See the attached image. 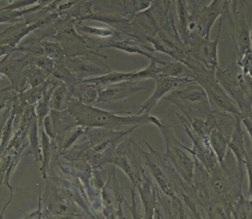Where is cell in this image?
<instances>
[{
    "label": "cell",
    "instance_id": "38",
    "mask_svg": "<svg viewBox=\"0 0 252 219\" xmlns=\"http://www.w3.org/2000/svg\"><path fill=\"white\" fill-rule=\"evenodd\" d=\"M55 0H15L13 2L9 4L6 7H2L0 10H22L25 9L28 6L37 4L38 5L42 6L43 7H48L53 4Z\"/></svg>",
    "mask_w": 252,
    "mask_h": 219
},
{
    "label": "cell",
    "instance_id": "33",
    "mask_svg": "<svg viewBox=\"0 0 252 219\" xmlns=\"http://www.w3.org/2000/svg\"><path fill=\"white\" fill-rule=\"evenodd\" d=\"M52 75L56 79L62 81L68 87H72L79 81V80L62 63H55Z\"/></svg>",
    "mask_w": 252,
    "mask_h": 219
},
{
    "label": "cell",
    "instance_id": "45",
    "mask_svg": "<svg viewBox=\"0 0 252 219\" xmlns=\"http://www.w3.org/2000/svg\"><path fill=\"white\" fill-rule=\"evenodd\" d=\"M190 1L192 4V14L190 18H192L199 11L200 9L206 5V3L205 0H190Z\"/></svg>",
    "mask_w": 252,
    "mask_h": 219
},
{
    "label": "cell",
    "instance_id": "21",
    "mask_svg": "<svg viewBox=\"0 0 252 219\" xmlns=\"http://www.w3.org/2000/svg\"><path fill=\"white\" fill-rule=\"evenodd\" d=\"M209 140L219 164L223 163L229 151V137L225 134L221 126H220L216 127L211 131Z\"/></svg>",
    "mask_w": 252,
    "mask_h": 219
},
{
    "label": "cell",
    "instance_id": "41",
    "mask_svg": "<svg viewBox=\"0 0 252 219\" xmlns=\"http://www.w3.org/2000/svg\"><path fill=\"white\" fill-rule=\"evenodd\" d=\"M236 63L244 74L252 78V51L238 56Z\"/></svg>",
    "mask_w": 252,
    "mask_h": 219
},
{
    "label": "cell",
    "instance_id": "12",
    "mask_svg": "<svg viewBox=\"0 0 252 219\" xmlns=\"http://www.w3.org/2000/svg\"><path fill=\"white\" fill-rule=\"evenodd\" d=\"M10 56L11 54L7 55L0 60V75H4L8 79L13 90L22 93L26 90L25 69L31 64L32 56L25 54L18 59H13Z\"/></svg>",
    "mask_w": 252,
    "mask_h": 219
},
{
    "label": "cell",
    "instance_id": "39",
    "mask_svg": "<svg viewBox=\"0 0 252 219\" xmlns=\"http://www.w3.org/2000/svg\"><path fill=\"white\" fill-rule=\"evenodd\" d=\"M77 28L78 31L84 32V33L94 35V36L103 37V38L111 37L115 34V31H112L109 28H97V27H90L88 25H85V26L77 25Z\"/></svg>",
    "mask_w": 252,
    "mask_h": 219
},
{
    "label": "cell",
    "instance_id": "4",
    "mask_svg": "<svg viewBox=\"0 0 252 219\" xmlns=\"http://www.w3.org/2000/svg\"><path fill=\"white\" fill-rule=\"evenodd\" d=\"M220 18L229 25L231 38L238 56L252 52V4L247 0H232L226 3Z\"/></svg>",
    "mask_w": 252,
    "mask_h": 219
},
{
    "label": "cell",
    "instance_id": "31",
    "mask_svg": "<svg viewBox=\"0 0 252 219\" xmlns=\"http://www.w3.org/2000/svg\"><path fill=\"white\" fill-rule=\"evenodd\" d=\"M231 217L235 219H252V202L242 196L233 205Z\"/></svg>",
    "mask_w": 252,
    "mask_h": 219
},
{
    "label": "cell",
    "instance_id": "14",
    "mask_svg": "<svg viewBox=\"0 0 252 219\" xmlns=\"http://www.w3.org/2000/svg\"><path fill=\"white\" fill-rule=\"evenodd\" d=\"M154 80L156 82L155 89L149 98L141 106L138 115L151 113L158 101L172 90L185 83L195 81L192 77L188 75L182 77H157Z\"/></svg>",
    "mask_w": 252,
    "mask_h": 219
},
{
    "label": "cell",
    "instance_id": "11",
    "mask_svg": "<svg viewBox=\"0 0 252 219\" xmlns=\"http://www.w3.org/2000/svg\"><path fill=\"white\" fill-rule=\"evenodd\" d=\"M176 113L182 122L184 130L192 143L191 149L187 146H185V149L192 155V157L198 159L204 165L208 173L211 172L219 162L210 146L209 137L198 135L195 131H192V128L188 125L185 117L181 116L178 112Z\"/></svg>",
    "mask_w": 252,
    "mask_h": 219
},
{
    "label": "cell",
    "instance_id": "51",
    "mask_svg": "<svg viewBox=\"0 0 252 219\" xmlns=\"http://www.w3.org/2000/svg\"><path fill=\"white\" fill-rule=\"evenodd\" d=\"M249 196H250V199H251V201L252 202V192L250 194H249Z\"/></svg>",
    "mask_w": 252,
    "mask_h": 219
},
{
    "label": "cell",
    "instance_id": "26",
    "mask_svg": "<svg viewBox=\"0 0 252 219\" xmlns=\"http://www.w3.org/2000/svg\"><path fill=\"white\" fill-rule=\"evenodd\" d=\"M38 131L39 127L37 118H35L30 125L28 135L29 146L28 154L33 156L35 162H41V140L38 137Z\"/></svg>",
    "mask_w": 252,
    "mask_h": 219
},
{
    "label": "cell",
    "instance_id": "29",
    "mask_svg": "<svg viewBox=\"0 0 252 219\" xmlns=\"http://www.w3.org/2000/svg\"><path fill=\"white\" fill-rule=\"evenodd\" d=\"M20 51L31 56H44L42 44L36 37H27L14 48V52Z\"/></svg>",
    "mask_w": 252,
    "mask_h": 219
},
{
    "label": "cell",
    "instance_id": "25",
    "mask_svg": "<svg viewBox=\"0 0 252 219\" xmlns=\"http://www.w3.org/2000/svg\"><path fill=\"white\" fill-rule=\"evenodd\" d=\"M41 165L39 171L41 177L44 180L48 178L50 171V162L53 156V143L51 139L47 135L44 130H41Z\"/></svg>",
    "mask_w": 252,
    "mask_h": 219
},
{
    "label": "cell",
    "instance_id": "17",
    "mask_svg": "<svg viewBox=\"0 0 252 219\" xmlns=\"http://www.w3.org/2000/svg\"><path fill=\"white\" fill-rule=\"evenodd\" d=\"M79 81L93 76H100L110 72L109 66L100 60H91L89 58L66 57L62 62Z\"/></svg>",
    "mask_w": 252,
    "mask_h": 219
},
{
    "label": "cell",
    "instance_id": "16",
    "mask_svg": "<svg viewBox=\"0 0 252 219\" xmlns=\"http://www.w3.org/2000/svg\"><path fill=\"white\" fill-rule=\"evenodd\" d=\"M56 17V14H50L33 23H28L25 20L17 22L16 25L0 32V45H9L15 48L30 33L47 25Z\"/></svg>",
    "mask_w": 252,
    "mask_h": 219
},
{
    "label": "cell",
    "instance_id": "7",
    "mask_svg": "<svg viewBox=\"0 0 252 219\" xmlns=\"http://www.w3.org/2000/svg\"><path fill=\"white\" fill-rule=\"evenodd\" d=\"M176 126L179 127V125H164L161 121L157 125L165 144L164 155L182 179L189 184H192L195 171V159L186 150L185 145L176 138L173 129V127Z\"/></svg>",
    "mask_w": 252,
    "mask_h": 219
},
{
    "label": "cell",
    "instance_id": "27",
    "mask_svg": "<svg viewBox=\"0 0 252 219\" xmlns=\"http://www.w3.org/2000/svg\"><path fill=\"white\" fill-rule=\"evenodd\" d=\"M177 8L178 18H179V28L185 45L188 47L190 31L189 29V11L186 0H176Z\"/></svg>",
    "mask_w": 252,
    "mask_h": 219
},
{
    "label": "cell",
    "instance_id": "24",
    "mask_svg": "<svg viewBox=\"0 0 252 219\" xmlns=\"http://www.w3.org/2000/svg\"><path fill=\"white\" fill-rule=\"evenodd\" d=\"M102 48L118 49V50H122V51L126 52L127 53H131V54L142 55V56L148 58L150 60L156 61L159 64L163 65L167 63L164 61L159 60V59L156 58L151 52L145 51V50H142L141 46L135 42H132V41H115V42L106 43V44H103V45L99 47V49Z\"/></svg>",
    "mask_w": 252,
    "mask_h": 219
},
{
    "label": "cell",
    "instance_id": "28",
    "mask_svg": "<svg viewBox=\"0 0 252 219\" xmlns=\"http://www.w3.org/2000/svg\"><path fill=\"white\" fill-rule=\"evenodd\" d=\"M44 8L42 6L35 5L30 8L22 10H0V24L1 23H17L24 20V16L28 13H35L41 9Z\"/></svg>",
    "mask_w": 252,
    "mask_h": 219
},
{
    "label": "cell",
    "instance_id": "10",
    "mask_svg": "<svg viewBox=\"0 0 252 219\" xmlns=\"http://www.w3.org/2000/svg\"><path fill=\"white\" fill-rule=\"evenodd\" d=\"M103 217L104 219H126L123 211L124 196L117 178L116 166L112 165L109 173L107 181L100 191Z\"/></svg>",
    "mask_w": 252,
    "mask_h": 219
},
{
    "label": "cell",
    "instance_id": "15",
    "mask_svg": "<svg viewBox=\"0 0 252 219\" xmlns=\"http://www.w3.org/2000/svg\"><path fill=\"white\" fill-rule=\"evenodd\" d=\"M225 0H213L209 5H204L192 19L195 25L194 31L200 35L210 39V32L218 18L220 17L226 7Z\"/></svg>",
    "mask_w": 252,
    "mask_h": 219
},
{
    "label": "cell",
    "instance_id": "34",
    "mask_svg": "<svg viewBox=\"0 0 252 219\" xmlns=\"http://www.w3.org/2000/svg\"><path fill=\"white\" fill-rule=\"evenodd\" d=\"M41 44L44 56L54 61L55 63H62V61L66 58L64 50L60 43L44 41Z\"/></svg>",
    "mask_w": 252,
    "mask_h": 219
},
{
    "label": "cell",
    "instance_id": "19",
    "mask_svg": "<svg viewBox=\"0 0 252 219\" xmlns=\"http://www.w3.org/2000/svg\"><path fill=\"white\" fill-rule=\"evenodd\" d=\"M50 114L53 120L55 134H56L55 140L52 142L58 155L60 152L65 136L69 130L78 125V124L73 115L67 109L64 111H56L51 109Z\"/></svg>",
    "mask_w": 252,
    "mask_h": 219
},
{
    "label": "cell",
    "instance_id": "13",
    "mask_svg": "<svg viewBox=\"0 0 252 219\" xmlns=\"http://www.w3.org/2000/svg\"><path fill=\"white\" fill-rule=\"evenodd\" d=\"M148 88V87L142 84V81H124L118 84L98 87V97L94 106L109 104L124 100Z\"/></svg>",
    "mask_w": 252,
    "mask_h": 219
},
{
    "label": "cell",
    "instance_id": "6",
    "mask_svg": "<svg viewBox=\"0 0 252 219\" xmlns=\"http://www.w3.org/2000/svg\"><path fill=\"white\" fill-rule=\"evenodd\" d=\"M216 79L222 88L238 105L244 117L248 116L252 109V78L244 73L236 62L225 69L216 72Z\"/></svg>",
    "mask_w": 252,
    "mask_h": 219
},
{
    "label": "cell",
    "instance_id": "30",
    "mask_svg": "<svg viewBox=\"0 0 252 219\" xmlns=\"http://www.w3.org/2000/svg\"><path fill=\"white\" fill-rule=\"evenodd\" d=\"M50 75H51L48 72L33 64H30L25 69L27 83H28L31 87L41 85L48 79Z\"/></svg>",
    "mask_w": 252,
    "mask_h": 219
},
{
    "label": "cell",
    "instance_id": "40",
    "mask_svg": "<svg viewBox=\"0 0 252 219\" xmlns=\"http://www.w3.org/2000/svg\"><path fill=\"white\" fill-rule=\"evenodd\" d=\"M31 64L35 65L38 67L41 68L43 70L46 71L49 74L52 75L53 69H54L55 62L50 58L46 56H32L31 59Z\"/></svg>",
    "mask_w": 252,
    "mask_h": 219
},
{
    "label": "cell",
    "instance_id": "48",
    "mask_svg": "<svg viewBox=\"0 0 252 219\" xmlns=\"http://www.w3.org/2000/svg\"><path fill=\"white\" fill-rule=\"evenodd\" d=\"M11 104V103H7L6 102L3 101V100H0V112L3 109H5L8 105Z\"/></svg>",
    "mask_w": 252,
    "mask_h": 219
},
{
    "label": "cell",
    "instance_id": "36",
    "mask_svg": "<svg viewBox=\"0 0 252 219\" xmlns=\"http://www.w3.org/2000/svg\"><path fill=\"white\" fill-rule=\"evenodd\" d=\"M186 69V66L180 62H167L165 64H159L157 77H180Z\"/></svg>",
    "mask_w": 252,
    "mask_h": 219
},
{
    "label": "cell",
    "instance_id": "47",
    "mask_svg": "<svg viewBox=\"0 0 252 219\" xmlns=\"http://www.w3.org/2000/svg\"><path fill=\"white\" fill-rule=\"evenodd\" d=\"M14 52V48L9 45H0V58L2 56L12 54Z\"/></svg>",
    "mask_w": 252,
    "mask_h": 219
},
{
    "label": "cell",
    "instance_id": "35",
    "mask_svg": "<svg viewBox=\"0 0 252 219\" xmlns=\"http://www.w3.org/2000/svg\"><path fill=\"white\" fill-rule=\"evenodd\" d=\"M86 129H87V127L84 126V125H78L77 126L74 127L72 129L69 130L67 134L65 136L64 140H63V143H62V148H61L59 155H57V157L61 154L66 152V150H68L72 146H74L81 139V137L84 135Z\"/></svg>",
    "mask_w": 252,
    "mask_h": 219
},
{
    "label": "cell",
    "instance_id": "5",
    "mask_svg": "<svg viewBox=\"0 0 252 219\" xmlns=\"http://www.w3.org/2000/svg\"><path fill=\"white\" fill-rule=\"evenodd\" d=\"M186 67L191 72L188 76L192 77L205 90L210 104L215 110L234 118H243L238 105L218 82L216 72L209 70L195 59L188 63Z\"/></svg>",
    "mask_w": 252,
    "mask_h": 219
},
{
    "label": "cell",
    "instance_id": "46",
    "mask_svg": "<svg viewBox=\"0 0 252 219\" xmlns=\"http://www.w3.org/2000/svg\"><path fill=\"white\" fill-rule=\"evenodd\" d=\"M241 123L245 126L252 143V120L249 117H244V118H241Z\"/></svg>",
    "mask_w": 252,
    "mask_h": 219
},
{
    "label": "cell",
    "instance_id": "2",
    "mask_svg": "<svg viewBox=\"0 0 252 219\" xmlns=\"http://www.w3.org/2000/svg\"><path fill=\"white\" fill-rule=\"evenodd\" d=\"M136 128L127 130L107 129V128L87 127L84 138L88 143L91 153L87 162L93 168L113 165L116 152L120 143Z\"/></svg>",
    "mask_w": 252,
    "mask_h": 219
},
{
    "label": "cell",
    "instance_id": "1",
    "mask_svg": "<svg viewBox=\"0 0 252 219\" xmlns=\"http://www.w3.org/2000/svg\"><path fill=\"white\" fill-rule=\"evenodd\" d=\"M67 110L73 115L78 125L117 131L130 128L136 129L148 124H153L157 126L161 121L150 114L123 116L118 115V112H110L95 106L85 104L75 97L69 103Z\"/></svg>",
    "mask_w": 252,
    "mask_h": 219
},
{
    "label": "cell",
    "instance_id": "3",
    "mask_svg": "<svg viewBox=\"0 0 252 219\" xmlns=\"http://www.w3.org/2000/svg\"><path fill=\"white\" fill-rule=\"evenodd\" d=\"M163 99L177 106L186 118H206L213 114L228 117L213 109L205 90L195 81L179 86Z\"/></svg>",
    "mask_w": 252,
    "mask_h": 219
},
{
    "label": "cell",
    "instance_id": "37",
    "mask_svg": "<svg viewBox=\"0 0 252 219\" xmlns=\"http://www.w3.org/2000/svg\"><path fill=\"white\" fill-rule=\"evenodd\" d=\"M109 171H106L104 166L93 168L91 179V186L93 190L100 193L104 185L107 181Z\"/></svg>",
    "mask_w": 252,
    "mask_h": 219
},
{
    "label": "cell",
    "instance_id": "22",
    "mask_svg": "<svg viewBox=\"0 0 252 219\" xmlns=\"http://www.w3.org/2000/svg\"><path fill=\"white\" fill-rule=\"evenodd\" d=\"M73 97L70 89L63 83H59L50 97V109L56 111L66 110Z\"/></svg>",
    "mask_w": 252,
    "mask_h": 219
},
{
    "label": "cell",
    "instance_id": "42",
    "mask_svg": "<svg viewBox=\"0 0 252 219\" xmlns=\"http://www.w3.org/2000/svg\"><path fill=\"white\" fill-rule=\"evenodd\" d=\"M246 171L248 176L249 194L252 192V149L247 148V155L246 157Z\"/></svg>",
    "mask_w": 252,
    "mask_h": 219
},
{
    "label": "cell",
    "instance_id": "8",
    "mask_svg": "<svg viewBox=\"0 0 252 219\" xmlns=\"http://www.w3.org/2000/svg\"><path fill=\"white\" fill-rule=\"evenodd\" d=\"M43 208L54 218H88L87 213L69 199L48 177L42 197Z\"/></svg>",
    "mask_w": 252,
    "mask_h": 219
},
{
    "label": "cell",
    "instance_id": "50",
    "mask_svg": "<svg viewBox=\"0 0 252 219\" xmlns=\"http://www.w3.org/2000/svg\"><path fill=\"white\" fill-rule=\"evenodd\" d=\"M251 44H252V28H251Z\"/></svg>",
    "mask_w": 252,
    "mask_h": 219
},
{
    "label": "cell",
    "instance_id": "43",
    "mask_svg": "<svg viewBox=\"0 0 252 219\" xmlns=\"http://www.w3.org/2000/svg\"><path fill=\"white\" fill-rule=\"evenodd\" d=\"M42 129L44 130V132L47 134V135L51 139L52 141L55 140L56 134H55L54 126H53V120H52V117L50 114H49V115L44 118V121H43Z\"/></svg>",
    "mask_w": 252,
    "mask_h": 219
},
{
    "label": "cell",
    "instance_id": "20",
    "mask_svg": "<svg viewBox=\"0 0 252 219\" xmlns=\"http://www.w3.org/2000/svg\"><path fill=\"white\" fill-rule=\"evenodd\" d=\"M127 81H136V71L130 72L110 71V72L103 74V75H100V76L86 78V79L81 80L78 82L94 84V85L97 86V87H103V86L118 84V83Z\"/></svg>",
    "mask_w": 252,
    "mask_h": 219
},
{
    "label": "cell",
    "instance_id": "49",
    "mask_svg": "<svg viewBox=\"0 0 252 219\" xmlns=\"http://www.w3.org/2000/svg\"><path fill=\"white\" fill-rule=\"evenodd\" d=\"M247 117H249V118H251L252 120V109L251 112H250V114H249L248 116Z\"/></svg>",
    "mask_w": 252,
    "mask_h": 219
},
{
    "label": "cell",
    "instance_id": "23",
    "mask_svg": "<svg viewBox=\"0 0 252 219\" xmlns=\"http://www.w3.org/2000/svg\"><path fill=\"white\" fill-rule=\"evenodd\" d=\"M69 88L72 91L73 97L85 104L94 106L97 101L99 94L97 86L78 82Z\"/></svg>",
    "mask_w": 252,
    "mask_h": 219
},
{
    "label": "cell",
    "instance_id": "18",
    "mask_svg": "<svg viewBox=\"0 0 252 219\" xmlns=\"http://www.w3.org/2000/svg\"><path fill=\"white\" fill-rule=\"evenodd\" d=\"M232 135L229 138V149L235 156L237 161L238 170L243 176L245 177L246 157L247 155V146L245 141V131L243 130L241 125V118L239 117L235 118Z\"/></svg>",
    "mask_w": 252,
    "mask_h": 219
},
{
    "label": "cell",
    "instance_id": "32",
    "mask_svg": "<svg viewBox=\"0 0 252 219\" xmlns=\"http://www.w3.org/2000/svg\"><path fill=\"white\" fill-rule=\"evenodd\" d=\"M47 80L38 87H31L29 90H24L22 93H19L18 96L26 104L35 106L39 101L40 99L42 97L43 94L47 87Z\"/></svg>",
    "mask_w": 252,
    "mask_h": 219
},
{
    "label": "cell",
    "instance_id": "9",
    "mask_svg": "<svg viewBox=\"0 0 252 219\" xmlns=\"http://www.w3.org/2000/svg\"><path fill=\"white\" fill-rule=\"evenodd\" d=\"M221 18L219 22V31L216 38L213 41L204 38L196 31H192L189 35L188 48L189 53L196 62L204 65L209 70L216 72L219 69V47L220 34L221 32Z\"/></svg>",
    "mask_w": 252,
    "mask_h": 219
},
{
    "label": "cell",
    "instance_id": "44",
    "mask_svg": "<svg viewBox=\"0 0 252 219\" xmlns=\"http://www.w3.org/2000/svg\"><path fill=\"white\" fill-rule=\"evenodd\" d=\"M130 193H131V201L132 205L130 206L126 202V199L124 201V205L127 207V209L130 211V214H131L132 217L133 219H139L141 217L139 216V213H138L137 208H136V188L133 187V188L130 189Z\"/></svg>",
    "mask_w": 252,
    "mask_h": 219
}]
</instances>
